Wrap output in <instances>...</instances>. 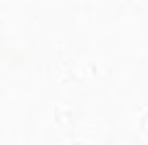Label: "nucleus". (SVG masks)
Returning a JSON list of instances; mask_svg holds the SVG:
<instances>
[]
</instances>
